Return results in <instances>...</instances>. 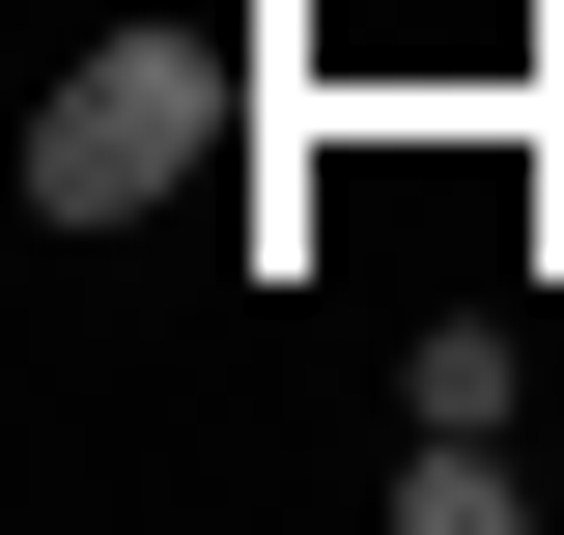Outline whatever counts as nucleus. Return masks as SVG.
Segmentation results:
<instances>
[{
    "mask_svg": "<svg viewBox=\"0 0 564 535\" xmlns=\"http://www.w3.org/2000/svg\"><path fill=\"white\" fill-rule=\"evenodd\" d=\"M254 113H282V57H254V29H85V57H57V113H29V198H57V226H170Z\"/></svg>",
    "mask_w": 564,
    "mask_h": 535,
    "instance_id": "obj_1",
    "label": "nucleus"
}]
</instances>
